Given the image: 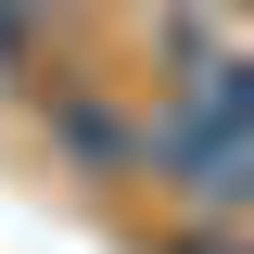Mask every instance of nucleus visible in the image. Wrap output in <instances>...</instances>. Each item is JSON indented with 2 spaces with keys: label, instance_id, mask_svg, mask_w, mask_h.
<instances>
[{
  "label": "nucleus",
  "instance_id": "obj_1",
  "mask_svg": "<svg viewBox=\"0 0 254 254\" xmlns=\"http://www.w3.org/2000/svg\"><path fill=\"white\" fill-rule=\"evenodd\" d=\"M140 178H153L165 203H190L203 229H254V127L140 115Z\"/></svg>",
  "mask_w": 254,
  "mask_h": 254
},
{
  "label": "nucleus",
  "instance_id": "obj_2",
  "mask_svg": "<svg viewBox=\"0 0 254 254\" xmlns=\"http://www.w3.org/2000/svg\"><path fill=\"white\" fill-rule=\"evenodd\" d=\"M165 115H190V127H254V51H242V38H178Z\"/></svg>",
  "mask_w": 254,
  "mask_h": 254
}]
</instances>
